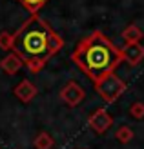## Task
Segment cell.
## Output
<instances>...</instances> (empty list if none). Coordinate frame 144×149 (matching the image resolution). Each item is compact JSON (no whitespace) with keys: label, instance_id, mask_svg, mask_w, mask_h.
I'll list each match as a JSON object with an SVG mask.
<instances>
[{"label":"cell","instance_id":"cell-4","mask_svg":"<svg viewBox=\"0 0 144 149\" xmlns=\"http://www.w3.org/2000/svg\"><path fill=\"white\" fill-rule=\"evenodd\" d=\"M84 96H86V91L77 84V82H67V84L62 87V91H60V98H62L70 107L79 106V104L84 100Z\"/></svg>","mask_w":144,"mask_h":149},{"label":"cell","instance_id":"cell-6","mask_svg":"<svg viewBox=\"0 0 144 149\" xmlns=\"http://www.w3.org/2000/svg\"><path fill=\"white\" fill-rule=\"evenodd\" d=\"M15 95H17V98H18L20 102L27 104V102H31V100L35 98V95H37V87H35L29 80H22L20 84L15 87Z\"/></svg>","mask_w":144,"mask_h":149},{"label":"cell","instance_id":"cell-2","mask_svg":"<svg viewBox=\"0 0 144 149\" xmlns=\"http://www.w3.org/2000/svg\"><path fill=\"white\" fill-rule=\"evenodd\" d=\"M73 62L89 80L97 84L106 74L113 73L124 60L122 49H119L108 36L100 31H95L82 40L73 51Z\"/></svg>","mask_w":144,"mask_h":149},{"label":"cell","instance_id":"cell-7","mask_svg":"<svg viewBox=\"0 0 144 149\" xmlns=\"http://www.w3.org/2000/svg\"><path fill=\"white\" fill-rule=\"evenodd\" d=\"M122 56L131 65H137L144 58V47L139 46V44H126V47L122 49Z\"/></svg>","mask_w":144,"mask_h":149},{"label":"cell","instance_id":"cell-5","mask_svg":"<svg viewBox=\"0 0 144 149\" xmlns=\"http://www.w3.org/2000/svg\"><path fill=\"white\" fill-rule=\"evenodd\" d=\"M88 124H89V127H91L95 133L102 135V133H106V131L111 127L113 118L108 115V111H106V109H97L93 115H89Z\"/></svg>","mask_w":144,"mask_h":149},{"label":"cell","instance_id":"cell-12","mask_svg":"<svg viewBox=\"0 0 144 149\" xmlns=\"http://www.w3.org/2000/svg\"><path fill=\"white\" fill-rule=\"evenodd\" d=\"M20 2H22V6H24L29 13L35 15V13H37V11H39L40 7L44 6V4L48 2V0H20Z\"/></svg>","mask_w":144,"mask_h":149},{"label":"cell","instance_id":"cell-3","mask_svg":"<svg viewBox=\"0 0 144 149\" xmlns=\"http://www.w3.org/2000/svg\"><path fill=\"white\" fill-rule=\"evenodd\" d=\"M126 87H128V86L117 77L115 73L106 74L102 80H98L97 84H95L97 93L100 95V96H102V100H104V102H108V104L117 102V100H119V96L126 91Z\"/></svg>","mask_w":144,"mask_h":149},{"label":"cell","instance_id":"cell-14","mask_svg":"<svg viewBox=\"0 0 144 149\" xmlns=\"http://www.w3.org/2000/svg\"><path fill=\"white\" fill-rule=\"evenodd\" d=\"M0 46L2 47H11V36L4 33L2 36H0Z\"/></svg>","mask_w":144,"mask_h":149},{"label":"cell","instance_id":"cell-10","mask_svg":"<svg viewBox=\"0 0 144 149\" xmlns=\"http://www.w3.org/2000/svg\"><path fill=\"white\" fill-rule=\"evenodd\" d=\"M122 36H124L126 44H137V42L140 40L142 33H140V29H139V27H135V26H130V27H128L126 31L122 33Z\"/></svg>","mask_w":144,"mask_h":149},{"label":"cell","instance_id":"cell-9","mask_svg":"<svg viewBox=\"0 0 144 149\" xmlns=\"http://www.w3.org/2000/svg\"><path fill=\"white\" fill-rule=\"evenodd\" d=\"M53 144H55V140H53L51 135L46 131H42L40 135L35 138V149H51Z\"/></svg>","mask_w":144,"mask_h":149},{"label":"cell","instance_id":"cell-11","mask_svg":"<svg viewBox=\"0 0 144 149\" xmlns=\"http://www.w3.org/2000/svg\"><path fill=\"white\" fill-rule=\"evenodd\" d=\"M115 138L119 140V142H122V144H128V142H130V140L133 138V131L128 127V125H122V127H119V129H117Z\"/></svg>","mask_w":144,"mask_h":149},{"label":"cell","instance_id":"cell-13","mask_svg":"<svg viewBox=\"0 0 144 149\" xmlns=\"http://www.w3.org/2000/svg\"><path fill=\"white\" fill-rule=\"evenodd\" d=\"M130 115H131L133 118H137V120H140V118L144 116V104H142V102H135V104H131Z\"/></svg>","mask_w":144,"mask_h":149},{"label":"cell","instance_id":"cell-1","mask_svg":"<svg viewBox=\"0 0 144 149\" xmlns=\"http://www.w3.org/2000/svg\"><path fill=\"white\" fill-rule=\"evenodd\" d=\"M62 38L39 15H31L11 36V47L31 73H39L53 55L62 49Z\"/></svg>","mask_w":144,"mask_h":149},{"label":"cell","instance_id":"cell-8","mask_svg":"<svg viewBox=\"0 0 144 149\" xmlns=\"http://www.w3.org/2000/svg\"><path fill=\"white\" fill-rule=\"evenodd\" d=\"M0 65H2V69L6 71V73H9V74H15L17 71H20L22 68H24V64H22V60L15 55V53H11V55H7L2 62H0Z\"/></svg>","mask_w":144,"mask_h":149}]
</instances>
